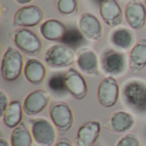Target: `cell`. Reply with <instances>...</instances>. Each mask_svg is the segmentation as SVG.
I'll return each instance as SVG.
<instances>
[{
	"label": "cell",
	"instance_id": "6da1fadb",
	"mask_svg": "<svg viewBox=\"0 0 146 146\" xmlns=\"http://www.w3.org/2000/svg\"><path fill=\"white\" fill-rule=\"evenodd\" d=\"M121 98L125 105L133 110L142 113L146 111V84L140 80L127 81L121 89Z\"/></svg>",
	"mask_w": 146,
	"mask_h": 146
},
{
	"label": "cell",
	"instance_id": "7a4b0ae2",
	"mask_svg": "<svg viewBox=\"0 0 146 146\" xmlns=\"http://www.w3.org/2000/svg\"><path fill=\"white\" fill-rule=\"evenodd\" d=\"M76 59V52L64 44L51 45L44 54L45 63L52 68H64L71 66Z\"/></svg>",
	"mask_w": 146,
	"mask_h": 146
},
{
	"label": "cell",
	"instance_id": "3957f363",
	"mask_svg": "<svg viewBox=\"0 0 146 146\" xmlns=\"http://www.w3.org/2000/svg\"><path fill=\"white\" fill-rule=\"evenodd\" d=\"M13 42L19 50L27 56H35L42 50L43 44L39 37L32 30L20 27L13 33Z\"/></svg>",
	"mask_w": 146,
	"mask_h": 146
},
{
	"label": "cell",
	"instance_id": "277c9868",
	"mask_svg": "<svg viewBox=\"0 0 146 146\" xmlns=\"http://www.w3.org/2000/svg\"><path fill=\"white\" fill-rule=\"evenodd\" d=\"M23 68V57L21 51L11 46L5 50L1 62V75L8 82L16 80Z\"/></svg>",
	"mask_w": 146,
	"mask_h": 146
},
{
	"label": "cell",
	"instance_id": "5b68a950",
	"mask_svg": "<svg viewBox=\"0 0 146 146\" xmlns=\"http://www.w3.org/2000/svg\"><path fill=\"white\" fill-rule=\"evenodd\" d=\"M49 115L60 134H65L73 127L74 115L67 103L62 101L52 103L49 107Z\"/></svg>",
	"mask_w": 146,
	"mask_h": 146
},
{
	"label": "cell",
	"instance_id": "8992f818",
	"mask_svg": "<svg viewBox=\"0 0 146 146\" xmlns=\"http://www.w3.org/2000/svg\"><path fill=\"white\" fill-rule=\"evenodd\" d=\"M120 96V86L116 79L113 76L104 78L97 90V98L101 106L104 108L114 107Z\"/></svg>",
	"mask_w": 146,
	"mask_h": 146
},
{
	"label": "cell",
	"instance_id": "52a82bcc",
	"mask_svg": "<svg viewBox=\"0 0 146 146\" xmlns=\"http://www.w3.org/2000/svg\"><path fill=\"white\" fill-rule=\"evenodd\" d=\"M101 68L109 76H121L127 68L125 54L115 50H107L101 56Z\"/></svg>",
	"mask_w": 146,
	"mask_h": 146
},
{
	"label": "cell",
	"instance_id": "ba28073f",
	"mask_svg": "<svg viewBox=\"0 0 146 146\" xmlns=\"http://www.w3.org/2000/svg\"><path fill=\"white\" fill-rule=\"evenodd\" d=\"M31 133L34 142L38 146H52L56 140L53 125L44 118L31 120Z\"/></svg>",
	"mask_w": 146,
	"mask_h": 146
},
{
	"label": "cell",
	"instance_id": "9c48e42d",
	"mask_svg": "<svg viewBox=\"0 0 146 146\" xmlns=\"http://www.w3.org/2000/svg\"><path fill=\"white\" fill-rule=\"evenodd\" d=\"M44 19V12L38 5H25L16 10L13 16V25L19 27H33Z\"/></svg>",
	"mask_w": 146,
	"mask_h": 146
},
{
	"label": "cell",
	"instance_id": "30bf717a",
	"mask_svg": "<svg viewBox=\"0 0 146 146\" xmlns=\"http://www.w3.org/2000/svg\"><path fill=\"white\" fill-rule=\"evenodd\" d=\"M78 27L85 38L89 40L98 42L103 38L102 24L99 19L91 12H85L80 15Z\"/></svg>",
	"mask_w": 146,
	"mask_h": 146
},
{
	"label": "cell",
	"instance_id": "8fae6325",
	"mask_svg": "<svg viewBox=\"0 0 146 146\" xmlns=\"http://www.w3.org/2000/svg\"><path fill=\"white\" fill-rule=\"evenodd\" d=\"M50 94L45 90H35L31 92L22 103L23 111L29 116H34L41 113L48 105Z\"/></svg>",
	"mask_w": 146,
	"mask_h": 146
},
{
	"label": "cell",
	"instance_id": "7c38bea8",
	"mask_svg": "<svg viewBox=\"0 0 146 146\" xmlns=\"http://www.w3.org/2000/svg\"><path fill=\"white\" fill-rule=\"evenodd\" d=\"M127 23L134 30H141L146 24V7L141 0H129L124 10Z\"/></svg>",
	"mask_w": 146,
	"mask_h": 146
},
{
	"label": "cell",
	"instance_id": "4fadbf2b",
	"mask_svg": "<svg viewBox=\"0 0 146 146\" xmlns=\"http://www.w3.org/2000/svg\"><path fill=\"white\" fill-rule=\"evenodd\" d=\"M67 91L78 100L84 99L88 93V86L85 78L74 68H68L64 74Z\"/></svg>",
	"mask_w": 146,
	"mask_h": 146
},
{
	"label": "cell",
	"instance_id": "5bb4252c",
	"mask_svg": "<svg viewBox=\"0 0 146 146\" xmlns=\"http://www.w3.org/2000/svg\"><path fill=\"white\" fill-rule=\"evenodd\" d=\"M99 13L104 22L110 27H117L122 23L123 12L116 0H103L99 3Z\"/></svg>",
	"mask_w": 146,
	"mask_h": 146
},
{
	"label": "cell",
	"instance_id": "9a60e30c",
	"mask_svg": "<svg viewBox=\"0 0 146 146\" xmlns=\"http://www.w3.org/2000/svg\"><path fill=\"white\" fill-rule=\"evenodd\" d=\"M101 133V123L98 121H89L78 129L75 144L77 146H93Z\"/></svg>",
	"mask_w": 146,
	"mask_h": 146
},
{
	"label": "cell",
	"instance_id": "2e32d148",
	"mask_svg": "<svg viewBox=\"0 0 146 146\" xmlns=\"http://www.w3.org/2000/svg\"><path fill=\"white\" fill-rule=\"evenodd\" d=\"M75 63L78 68L86 74L96 76L99 74L97 54L90 48L83 47L76 52Z\"/></svg>",
	"mask_w": 146,
	"mask_h": 146
},
{
	"label": "cell",
	"instance_id": "e0dca14e",
	"mask_svg": "<svg viewBox=\"0 0 146 146\" xmlns=\"http://www.w3.org/2000/svg\"><path fill=\"white\" fill-rule=\"evenodd\" d=\"M133 116L123 110L112 113L104 123V126L110 131L115 133H124L129 131L134 125Z\"/></svg>",
	"mask_w": 146,
	"mask_h": 146
},
{
	"label": "cell",
	"instance_id": "ac0fdd59",
	"mask_svg": "<svg viewBox=\"0 0 146 146\" xmlns=\"http://www.w3.org/2000/svg\"><path fill=\"white\" fill-rule=\"evenodd\" d=\"M128 65L132 72L137 74L146 67V38L138 40L130 50Z\"/></svg>",
	"mask_w": 146,
	"mask_h": 146
},
{
	"label": "cell",
	"instance_id": "d6986e66",
	"mask_svg": "<svg viewBox=\"0 0 146 146\" xmlns=\"http://www.w3.org/2000/svg\"><path fill=\"white\" fill-rule=\"evenodd\" d=\"M26 80L34 86L41 85L46 77V68L44 64L38 59H29L27 61L24 69Z\"/></svg>",
	"mask_w": 146,
	"mask_h": 146
},
{
	"label": "cell",
	"instance_id": "ffe728a7",
	"mask_svg": "<svg viewBox=\"0 0 146 146\" xmlns=\"http://www.w3.org/2000/svg\"><path fill=\"white\" fill-rule=\"evenodd\" d=\"M40 33L44 38L49 41H61L67 28L65 25L57 19H49L41 23Z\"/></svg>",
	"mask_w": 146,
	"mask_h": 146
},
{
	"label": "cell",
	"instance_id": "44dd1931",
	"mask_svg": "<svg viewBox=\"0 0 146 146\" xmlns=\"http://www.w3.org/2000/svg\"><path fill=\"white\" fill-rule=\"evenodd\" d=\"M23 112V106L20 101L14 100L9 102V106L2 115L3 124L7 127L14 129L22 122Z\"/></svg>",
	"mask_w": 146,
	"mask_h": 146
},
{
	"label": "cell",
	"instance_id": "7402d4cb",
	"mask_svg": "<svg viewBox=\"0 0 146 146\" xmlns=\"http://www.w3.org/2000/svg\"><path fill=\"white\" fill-rule=\"evenodd\" d=\"M110 42L115 48L126 50L133 46L134 43V34L127 27H119L112 32Z\"/></svg>",
	"mask_w": 146,
	"mask_h": 146
},
{
	"label": "cell",
	"instance_id": "603a6c76",
	"mask_svg": "<svg viewBox=\"0 0 146 146\" xmlns=\"http://www.w3.org/2000/svg\"><path fill=\"white\" fill-rule=\"evenodd\" d=\"M33 138L31 131L24 122L15 127L10 134L11 146H32Z\"/></svg>",
	"mask_w": 146,
	"mask_h": 146
},
{
	"label": "cell",
	"instance_id": "cb8c5ba5",
	"mask_svg": "<svg viewBox=\"0 0 146 146\" xmlns=\"http://www.w3.org/2000/svg\"><path fill=\"white\" fill-rule=\"evenodd\" d=\"M85 40V36L80 30L76 27H70L67 29L63 38H62V44H64L71 48L80 47Z\"/></svg>",
	"mask_w": 146,
	"mask_h": 146
},
{
	"label": "cell",
	"instance_id": "d4e9b609",
	"mask_svg": "<svg viewBox=\"0 0 146 146\" xmlns=\"http://www.w3.org/2000/svg\"><path fill=\"white\" fill-rule=\"evenodd\" d=\"M56 8L62 15H73L78 11V0H56Z\"/></svg>",
	"mask_w": 146,
	"mask_h": 146
},
{
	"label": "cell",
	"instance_id": "484cf974",
	"mask_svg": "<svg viewBox=\"0 0 146 146\" xmlns=\"http://www.w3.org/2000/svg\"><path fill=\"white\" fill-rule=\"evenodd\" d=\"M48 86L56 93H63L65 91H67L64 74H56L50 76L48 81Z\"/></svg>",
	"mask_w": 146,
	"mask_h": 146
},
{
	"label": "cell",
	"instance_id": "4316f807",
	"mask_svg": "<svg viewBox=\"0 0 146 146\" xmlns=\"http://www.w3.org/2000/svg\"><path fill=\"white\" fill-rule=\"evenodd\" d=\"M115 146H140L139 138L133 134L129 133L121 137Z\"/></svg>",
	"mask_w": 146,
	"mask_h": 146
},
{
	"label": "cell",
	"instance_id": "83f0119b",
	"mask_svg": "<svg viewBox=\"0 0 146 146\" xmlns=\"http://www.w3.org/2000/svg\"><path fill=\"white\" fill-rule=\"evenodd\" d=\"M9 104V98H8L7 95L4 93L3 91L1 90L0 91V115H1V117L3 115V113L6 110Z\"/></svg>",
	"mask_w": 146,
	"mask_h": 146
},
{
	"label": "cell",
	"instance_id": "f1b7e54d",
	"mask_svg": "<svg viewBox=\"0 0 146 146\" xmlns=\"http://www.w3.org/2000/svg\"><path fill=\"white\" fill-rule=\"evenodd\" d=\"M55 146H73L72 145V143L71 141L67 139V138H62L60 139L56 143Z\"/></svg>",
	"mask_w": 146,
	"mask_h": 146
},
{
	"label": "cell",
	"instance_id": "f546056e",
	"mask_svg": "<svg viewBox=\"0 0 146 146\" xmlns=\"http://www.w3.org/2000/svg\"><path fill=\"white\" fill-rule=\"evenodd\" d=\"M0 146H11L10 144L6 140L4 139L3 138H1L0 139Z\"/></svg>",
	"mask_w": 146,
	"mask_h": 146
},
{
	"label": "cell",
	"instance_id": "4dcf8cb0",
	"mask_svg": "<svg viewBox=\"0 0 146 146\" xmlns=\"http://www.w3.org/2000/svg\"><path fill=\"white\" fill-rule=\"evenodd\" d=\"M33 0H15V2L19 4H27L28 3H31Z\"/></svg>",
	"mask_w": 146,
	"mask_h": 146
},
{
	"label": "cell",
	"instance_id": "1f68e13d",
	"mask_svg": "<svg viewBox=\"0 0 146 146\" xmlns=\"http://www.w3.org/2000/svg\"><path fill=\"white\" fill-rule=\"evenodd\" d=\"M96 1H97V2H98V3H101V2H102L103 0H96Z\"/></svg>",
	"mask_w": 146,
	"mask_h": 146
},
{
	"label": "cell",
	"instance_id": "d6a6232c",
	"mask_svg": "<svg viewBox=\"0 0 146 146\" xmlns=\"http://www.w3.org/2000/svg\"><path fill=\"white\" fill-rule=\"evenodd\" d=\"M145 5H146V0H145Z\"/></svg>",
	"mask_w": 146,
	"mask_h": 146
}]
</instances>
